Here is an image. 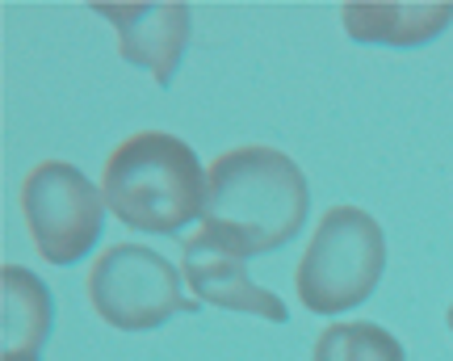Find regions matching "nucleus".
<instances>
[{"instance_id":"obj_1","label":"nucleus","mask_w":453,"mask_h":361,"mask_svg":"<svg viewBox=\"0 0 453 361\" xmlns=\"http://www.w3.org/2000/svg\"><path fill=\"white\" fill-rule=\"evenodd\" d=\"M206 177L211 194L202 211V231L240 252L243 261L286 248L307 227L311 185L286 151L269 143H243L214 156Z\"/></svg>"},{"instance_id":"obj_2","label":"nucleus","mask_w":453,"mask_h":361,"mask_svg":"<svg viewBox=\"0 0 453 361\" xmlns=\"http://www.w3.org/2000/svg\"><path fill=\"white\" fill-rule=\"evenodd\" d=\"M101 194L110 214L143 235H177L206 211L211 177L173 131H134L105 156Z\"/></svg>"},{"instance_id":"obj_3","label":"nucleus","mask_w":453,"mask_h":361,"mask_svg":"<svg viewBox=\"0 0 453 361\" xmlns=\"http://www.w3.org/2000/svg\"><path fill=\"white\" fill-rule=\"evenodd\" d=\"M387 273V231L361 206H332L319 214L311 244L298 257L294 290L315 315L357 311Z\"/></svg>"},{"instance_id":"obj_4","label":"nucleus","mask_w":453,"mask_h":361,"mask_svg":"<svg viewBox=\"0 0 453 361\" xmlns=\"http://www.w3.org/2000/svg\"><path fill=\"white\" fill-rule=\"evenodd\" d=\"M180 286L185 273L151 244H110L88 269V303L118 332H151L197 311Z\"/></svg>"},{"instance_id":"obj_5","label":"nucleus","mask_w":453,"mask_h":361,"mask_svg":"<svg viewBox=\"0 0 453 361\" xmlns=\"http://www.w3.org/2000/svg\"><path fill=\"white\" fill-rule=\"evenodd\" d=\"M105 214H110L105 194L84 177L81 165L42 160L21 180V219L47 265L67 269L84 261L101 244Z\"/></svg>"},{"instance_id":"obj_6","label":"nucleus","mask_w":453,"mask_h":361,"mask_svg":"<svg viewBox=\"0 0 453 361\" xmlns=\"http://www.w3.org/2000/svg\"><path fill=\"white\" fill-rule=\"evenodd\" d=\"M97 17H105L118 34V55L127 64L143 67L151 81L168 88L177 76L180 59L189 50V34H194V13L189 4H88Z\"/></svg>"},{"instance_id":"obj_7","label":"nucleus","mask_w":453,"mask_h":361,"mask_svg":"<svg viewBox=\"0 0 453 361\" xmlns=\"http://www.w3.org/2000/svg\"><path fill=\"white\" fill-rule=\"evenodd\" d=\"M180 273H185V286L194 290L197 303H211V307H223V311L235 315H257V319H269V324H286L290 319L286 303L273 290H265L260 281H252L248 261L240 252L223 248L206 231L185 235Z\"/></svg>"},{"instance_id":"obj_8","label":"nucleus","mask_w":453,"mask_h":361,"mask_svg":"<svg viewBox=\"0 0 453 361\" xmlns=\"http://www.w3.org/2000/svg\"><path fill=\"white\" fill-rule=\"evenodd\" d=\"M344 34L361 47L416 50L437 42L453 26V0H403V4H378V0H353L340 9Z\"/></svg>"},{"instance_id":"obj_9","label":"nucleus","mask_w":453,"mask_h":361,"mask_svg":"<svg viewBox=\"0 0 453 361\" xmlns=\"http://www.w3.org/2000/svg\"><path fill=\"white\" fill-rule=\"evenodd\" d=\"M0 298H4V361H38V349L55 332L50 286L26 265H4Z\"/></svg>"},{"instance_id":"obj_10","label":"nucleus","mask_w":453,"mask_h":361,"mask_svg":"<svg viewBox=\"0 0 453 361\" xmlns=\"http://www.w3.org/2000/svg\"><path fill=\"white\" fill-rule=\"evenodd\" d=\"M311 361H407V349L399 336L373 319H344V324H327L315 336Z\"/></svg>"},{"instance_id":"obj_11","label":"nucleus","mask_w":453,"mask_h":361,"mask_svg":"<svg viewBox=\"0 0 453 361\" xmlns=\"http://www.w3.org/2000/svg\"><path fill=\"white\" fill-rule=\"evenodd\" d=\"M445 324H449V332H453V303H449V311H445Z\"/></svg>"}]
</instances>
